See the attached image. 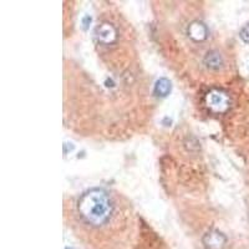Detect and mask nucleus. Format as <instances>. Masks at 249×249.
Returning <instances> with one entry per match:
<instances>
[{
	"instance_id": "10",
	"label": "nucleus",
	"mask_w": 249,
	"mask_h": 249,
	"mask_svg": "<svg viewBox=\"0 0 249 249\" xmlns=\"http://www.w3.org/2000/svg\"><path fill=\"white\" fill-rule=\"evenodd\" d=\"M66 249H72V248H66Z\"/></svg>"
},
{
	"instance_id": "4",
	"label": "nucleus",
	"mask_w": 249,
	"mask_h": 249,
	"mask_svg": "<svg viewBox=\"0 0 249 249\" xmlns=\"http://www.w3.org/2000/svg\"><path fill=\"white\" fill-rule=\"evenodd\" d=\"M96 39L99 43L105 45L113 44L117 39L116 28L110 23H102L96 28Z\"/></svg>"
},
{
	"instance_id": "6",
	"label": "nucleus",
	"mask_w": 249,
	"mask_h": 249,
	"mask_svg": "<svg viewBox=\"0 0 249 249\" xmlns=\"http://www.w3.org/2000/svg\"><path fill=\"white\" fill-rule=\"evenodd\" d=\"M204 65L211 70H219L223 66V57L218 51H208L204 56Z\"/></svg>"
},
{
	"instance_id": "9",
	"label": "nucleus",
	"mask_w": 249,
	"mask_h": 249,
	"mask_svg": "<svg viewBox=\"0 0 249 249\" xmlns=\"http://www.w3.org/2000/svg\"><path fill=\"white\" fill-rule=\"evenodd\" d=\"M82 24H84V29H88L89 25L91 24V17H85L84 19H82Z\"/></svg>"
},
{
	"instance_id": "7",
	"label": "nucleus",
	"mask_w": 249,
	"mask_h": 249,
	"mask_svg": "<svg viewBox=\"0 0 249 249\" xmlns=\"http://www.w3.org/2000/svg\"><path fill=\"white\" fill-rule=\"evenodd\" d=\"M171 89H172V85H171L170 80L166 79V77H162V79H160L156 81L153 92H155L156 96L166 97L167 95H170Z\"/></svg>"
},
{
	"instance_id": "1",
	"label": "nucleus",
	"mask_w": 249,
	"mask_h": 249,
	"mask_svg": "<svg viewBox=\"0 0 249 249\" xmlns=\"http://www.w3.org/2000/svg\"><path fill=\"white\" fill-rule=\"evenodd\" d=\"M77 211L86 223L95 227L104 226L111 217L112 203L106 192L91 190L80 197Z\"/></svg>"
},
{
	"instance_id": "5",
	"label": "nucleus",
	"mask_w": 249,
	"mask_h": 249,
	"mask_svg": "<svg viewBox=\"0 0 249 249\" xmlns=\"http://www.w3.org/2000/svg\"><path fill=\"white\" fill-rule=\"evenodd\" d=\"M187 34L193 41L196 43H201L208 37V28L204 23L199 21V20H196L188 25L187 28Z\"/></svg>"
},
{
	"instance_id": "3",
	"label": "nucleus",
	"mask_w": 249,
	"mask_h": 249,
	"mask_svg": "<svg viewBox=\"0 0 249 249\" xmlns=\"http://www.w3.org/2000/svg\"><path fill=\"white\" fill-rule=\"evenodd\" d=\"M202 243L206 249H224L227 244V237L221 231H208L202 238Z\"/></svg>"
},
{
	"instance_id": "2",
	"label": "nucleus",
	"mask_w": 249,
	"mask_h": 249,
	"mask_svg": "<svg viewBox=\"0 0 249 249\" xmlns=\"http://www.w3.org/2000/svg\"><path fill=\"white\" fill-rule=\"evenodd\" d=\"M206 101L208 107H211L215 112H224L230 107V96L224 91L218 90V89L208 92Z\"/></svg>"
},
{
	"instance_id": "8",
	"label": "nucleus",
	"mask_w": 249,
	"mask_h": 249,
	"mask_svg": "<svg viewBox=\"0 0 249 249\" xmlns=\"http://www.w3.org/2000/svg\"><path fill=\"white\" fill-rule=\"evenodd\" d=\"M241 39L243 40L244 43L249 44V24H247V25H244L243 28H242L241 30Z\"/></svg>"
}]
</instances>
